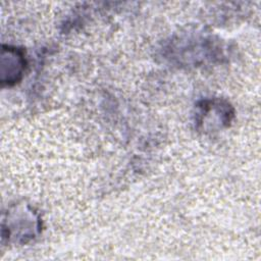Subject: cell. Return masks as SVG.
I'll use <instances>...</instances> for the list:
<instances>
[{
	"label": "cell",
	"instance_id": "obj_1",
	"mask_svg": "<svg viewBox=\"0 0 261 261\" xmlns=\"http://www.w3.org/2000/svg\"><path fill=\"white\" fill-rule=\"evenodd\" d=\"M23 54L12 47H3L2 49V84L6 83L8 85L16 83L24 67Z\"/></svg>",
	"mask_w": 261,
	"mask_h": 261
}]
</instances>
